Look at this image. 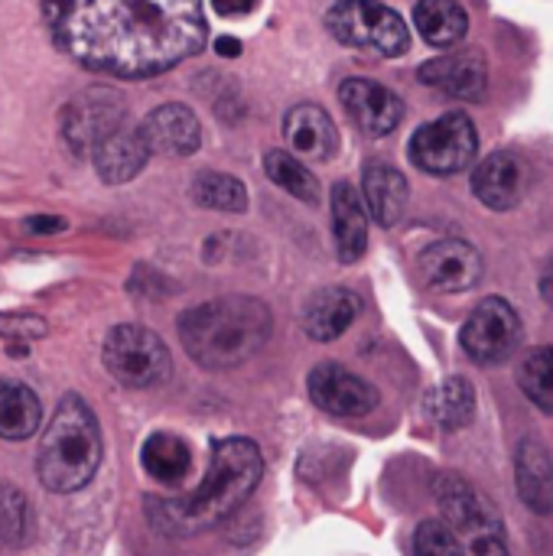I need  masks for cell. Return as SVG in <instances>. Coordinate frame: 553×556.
I'll list each match as a JSON object with an SVG mask.
<instances>
[{"instance_id": "cell-21", "label": "cell", "mask_w": 553, "mask_h": 556, "mask_svg": "<svg viewBox=\"0 0 553 556\" xmlns=\"http://www.w3.org/2000/svg\"><path fill=\"white\" fill-rule=\"evenodd\" d=\"M362 192H365V212H372V218L385 228L398 225L404 208H407V195H411V186L404 179L401 169H394L391 163H368L365 173H362Z\"/></svg>"}, {"instance_id": "cell-22", "label": "cell", "mask_w": 553, "mask_h": 556, "mask_svg": "<svg viewBox=\"0 0 553 556\" xmlns=\"http://www.w3.org/2000/svg\"><path fill=\"white\" fill-rule=\"evenodd\" d=\"M332 231L342 264H355L368 248V212L352 182L332 186Z\"/></svg>"}, {"instance_id": "cell-5", "label": "cell", "mask_w": 553, "mask_h": 556, "mask_svg": "<svg viewBox=\"0 0 553 556\" xmlns=\"http://www.w3.org/2000/svg\"><path fill=\"white\" fill-rule=\"evenodd\" d=\"M326 29L352 49L378 52V55H404L411 46L407 23L401 13L385 7L381 0H339L326 13Z\"/></svg>"}, {"instance_id": "cell-29", "label": "cell", "mask_w": 553, "mask_h": 556, "mask_svg": "<svg viewBox=\"0 0 553 556\" xmlns=\"http://www.w3.org/2000/svg\"><path fill=\"white\" fill-rule=\"evenodd\" d=\"M518 384L535 407L553 414V345L531 352L518 368Z\"/></svg>"}, {"instance_id": "cell-9", "label": "cell", "mask_w": 553, "mask_h": 556, "mask_svg": "<svg viewBox=\"0 0 553 556\" xmlns=\"http://www.w3.org/2000/svg\"><path fill=\"white\" fill-rule=\"evenodd\" d=\"M124 117H127L124 94L114 88H104V85H91L62 108L59 130H62L65 147L75 156H85V153H91V147L98 140H104L111 130H117L124 124Z\"/></svg>"}, {"instance_id": "cell-1", "label": "cell", "mask_w": 553, "mask_h": 556, "mask_svg": "<svg viewBox=\"0 0 553 556\" xmlns=\"http://www.w3.org/2000/svg\"><path fill=\"white\" fill-rule=\"evenodd\" d=\"M52 42L85 68L150 78L205 46L202 0H42Z\"/></svg>"}, {"instance_id": "cell-34", "label": "cell", "mask_w": 553, "mask_h": 556, "mask_svg": "<svg viewBox=\"0 0 553 556\" xmlns=\"http://www.w3.org/2000/svg\"><path fill=\"white\" fill-rule=\"evenodd\" d=\"M212 7L222 16H248L257 7V0H212Z\"/></svg>"}, {"instance_id": "cell-19", "label": "cell", "mask_w": 553, "mask_h": 556, "mask_svg": "<svg viewBox=\"0 0 553 556\" xmlns=\"http://www.w3.org/2000/svg\"><path fill=\"white\" fill-rule=\"evenodd\" d=\"M515 479L518 495L535 515L553 511V459L548 446L535 437H525L515 453Z\"/></svg>"}, {"instance_id": "cell-15", "label": "cell", "mask_w": 553, "mask_h": 556, "mask_svg": "<svg viewBox=\"0 0 553 556\" xmlns=\"http://www.w3.org/2000/svg\"><path fill=\"white\" fill-rule=\"evenodd\" d=\"M420 81L460 101H479L489 85V68L479 52H450L420 65Z\"/></svg>"}, {"instance_id": "cell-26", "label": "cell", "mask_w": 553, "mask_h": 556, "mask_svg": "<svg viewBox=\"0 0 553 556\" xmlns=\"http://www.w3.org/2000/svg\"><path fill=\"white\" fill-rule=\"evenodd\" d=\"M140 466L150 479L173 485V482L186 479L192 456H189L186 440H179L176 433H150L140 450Z\"/></svg>"}, {"instance_id": "cell-17", "label": "cell", "mask_w": 553, "mask_h": 556, "mask_svg": "<svg viewBox=\"0 0 553 556\" xmlns=\"http://www.w3.org/2000/svg\"><path fill=\"white\" fill-rule=\"evenodd\" d=\"M284 137L297 156L306 160H332L339 150L336 121L319 104H297L284 117Z\"/></svg>"}, {"instance_id": "cell-36", "label": "cell", "mask_w": 553, "mask_h": 556, "mask_svg": "<svg viewBox=\"0 0 553 556\" xmlns=\"http://www.w3.org/2000/svg\"><path fill=\"white\" fill-rule=\"evenodd\" d=\"M541 290H544V296H548V303L553 306V261L548 264V270H544V277H541Z\"/></svg>"}, {"instance_id": "cell-7", "label": "cell", "mask_w": 553, "mask_h": 556, "mask_svg": "<svg viewBox=\"0 0 553 556\" xmlns=\"http://www.w3.org/2000/svg\"><path fill=\"white\" fill-rule=\"evenodd\" d=\"M479 150V137L473 121L463 111H450L430 124H424L411 137V160L424 173L433 176H453L463 173Z\"/></svg>"}, {"instance_id": "cell-12", "label": "cell", "mask_w": 553, "mask_h": 556, "mask_svg": "<svg viewBox=\"0 0 553 556\" xmlns=\"http://www.w3.org/2000/svg\"><path fill=\"white\" fill-rule=\"evenodd\" d=\"M433 495H437V505L453 534H469L473 541L482 534H502V518H499L495 505L489 498H482L466 479L440 476Z\"/></svg>"}, {"instance_id": "cell-28", "label": "cell", "mask_w": 553, "mask_h": 556, "mask_svg": "<svg viewBox=\"0 0 553 556\" xmlns=\"http://www.w3.org/2000/svg\"><path fill=\"white\" fill-rule=\"evenodd\" d=\"M192 199L202 208H215V212H244L248 208L244 182L228 173H199L192 182Z\"/></svg>"}, {"instance_id": "cell-4", "label": "cell", "mask_w": 553, "mask_h": 556, "mask_svg": "<svg viewBox=\"0 0 553 556\" xmlns=\"http://www.w3.org/2000/svg\"><path fill=\"white\" fill-rule=\"evenodd\" d=\"M101 453H104V440H101L98 417L78 394H65L42 430L39 453H36V476L46 492L72 495L95 479L101 466Z\"/></svg>"}, {"instance_id": "cell-14", "label": "cell", "mask_w": 553, "mask_h": 556, "mask_svg": "<svg viewBox=\"0 0 553 556\" xmlns=\"http://www.w3.org/2000/svg\"><path fill=\"white\" fill-rule=\"evenodd\" d=\"M137 130H140V137H143L150 153L189 156L202 143L199 117L186 104H160V108H153Z\"/></svg>"}, {"instance_id": "cell-16", "label": "cell", "mask_w": 553, "mask_h": 556, "mask_svg": "<svg viewBox=\"0 0 553 556\" xmlns=\"http://www.w3.org/2000/svg\"><path fill=\"white\" fill-rule=\"evenodd\" d=\"M528 189V166L515 153H492L473 173V192L482 205L508 212Z\"/></svg>"}, {"instance_id": "cell-18", "label": "cell", "mask_w": 553, "mask_h": 556, "mask_svg": "<svg viewBox=\"0 0 553 556\" xmlns=\"http://www.w3.org/2000/svg\"><path fill=\"white\" fill-rule=\"evenodd\" d=\"M91 160H95V169H98V176L104 182L121 186V182L134 179L147 166L150 150H147V143H143L137 127L121 124L117 130H111L104 140H98L91 147Z\"/></svg>"}, {"instance_id": "cell-20", "label": "cell", "mask_w": 553, "mask_h": 556, "mask_svg": "<svg viewBox=\"0 0 553 556\" xmlns=\"http://www.w3.org/2000/svg\"><path fill=\"white\" fill-rule=\"evenodd\" d=\"M359 316V296L345 287H326L313 293L303 306V332L313 342L339 339Z\"/></svg>"}, {"instance_id": "cell-23", "label": "cell", "mask_w": 553, "mask_h": 556, "mask_svg": "<svg viewBox=\"0 0 553 556\" xmlns=\"http://www.w3.org/2000/svg\"><path fill=\"white\" fill-rule=\"evenodd\" d=\"M42 427V404L36 391L16 378L0 375V437L3 440H29Z\"/></svg>"}, {"instance_id": "cell-31", "label": "cell", "mask_w": 553, "mask_h": 556, "mask_svg": "<svg viewBox=\"0 0 553 556\" xmlns=\"http://www.w3.org/2000/svg\"><path fill=\"white\" fill-rule=\"evenodd\" d=\"M0 336H7V339H20V342H29V339L46 336V323H42L39 316L10 313V316H0Z\"/></svg>"}, {"instance_id": "cell-30", "label": "cell", "mask_w": 553, "mask_h": 556, "mask_svg": "<svg viewBox=\"0 0 553 556\" xmlns=\"http://www.w3.org/2000/svg\"><path fill=\"white\" fill-rule=\"evenodd\" d=\"M414 554L417 556H466L460 538L443 521H424L414 534Z\"/></svg>"}, {"instance_id": "cell-3", "label": "cell", "mask_w": 553, "mask_h": 556, "mask_svg": "<svg viewBox=\"0 0 553 556\" xmlns=\"http://www.w3.org/2000/svg\"><path fill=\"white\" fill-rule=\"evenodd\" d=\"M274 329L271 309L254 296H218L179 316V339L196 365L231 371L254 358Z\"/></svg>"}, {"instance_id": "cell-27", "label": "cell", "mask_w": 553, "mask_h": 556, "mask_svg": "<svg viewBox=\"0 0 553 556\" xmlns=\"http://www.w3.org/2000/svg\"><path fill=\"white\" fill-rule=\"evenodd\" d=\"M264 173H267V179H271L277 189L290 192L293 199H300V202H306V205H316V202H319V179H316V173H313L306 163H300L293 153L271 150V153L264 156Z\"/></svg>"}, {"instance_id": "cell-35", "label": "cell", "mask_w": 553, "mask_h": 556, "mask_svg": "<svg viewBox=\"0 0 553 556\" xmlns=\"http://www.w3.org/2000/svg\"><path fill=\"white\" fill-rule=\"evenodd\" d=\"M215 52L225 55V59H235V55H241V39H235V36H218V39H215Z\"/></svg>"}, {"instance_id": "cell-13", "label": "cell", "mask_w": 553, "mask_h": 556, "mask_svg": "<svg viewBox=\"0 0 553 556\" xmlns=\"http://www.w3.org/2000/svg\"><path fill=\"white\" fill-rule=\"evenodd\" d=\"M339 98H342V108L349 111V117L355 121V127L368 137H388L404 117L401 98L391 88L368 81V78L342 81Z\"/></svg>"}, {"instance_id": "cell-25", "label": "cell", "mask_w": 553, "mask_h": 556, "mask_svg": "<svg viewBox=\"0 0 553 556\" xmlns=\"http://www.w3.org/2000/svg\"><path fill=\"white\" fill-rule=\"evenodd\" d=\"M427 410L443 430H463L476 417V388L466 378L453 375L427 394Z\"/></svg>"}, {"instance_id": "cell-32", "label": "cell", "mask_w": 553, "mask_h": 556, "mask_svg": "<svg viewBox=\"0 0 553 556\" xmlns=\"http://www.w3.org/2000/svg\"><path fill=\"white\" fill-rule=\"evenodd\" d=\"M26 228L33 235H59V231H65V218H59V215H33V218H26Z\"/></svg>"}, {"instance_id": "cell-24", "label": "cell", "mask_w": 553, "mask_h": 556, "mask_svg": "<svg viewBox=\"0 0 553 556\" xmlns=\"http://www.w3.org/2000/svg\"><path fill=\"white\" fill-rule=\"evenodd\" d=\"M414 23L420 36L437 49H450L469 33V13L460 0H420L414 7Z\"/></svg>"}, {"instance_id": "cell-8", "label": "cell", "mask_w": 553, "mask_h": 556, "mask_svg": "<svg viewBox=\"0 0 553 556\" xmlns=\"http://www.w3.org/2000/svg\"><path fill=\"white\" fill-rule=\"evenodd\" d=\"M521 339H525L521 316L502 296H486L469 313V319L460 332L463 352L482 368L505 365L521 349Z\"/></svg>"}, {"instance_id": "cell-2", "label": "cell", "mask_w": 553, "mask_h": 556, "mask_svg": "<svg viewBox=\"0 0 553 556\" xmlns=\"http://www.w3.org/2000/svg\"><path fill=\"white\" fill-rule=\"evenodd\" d=\"M264 456L244 437H225L212 446V466L202 485L179 502H150V518L169 534H202L228 521L261 485Z\"/></svg>"}, {"instance_id": "cell-6", "label": "cell", "mask_w": 553, "mask_h": 556, "mask_svg": "<svg viewBox=\"0 0 553 556\" xmlns=\"http://www.w3.org/2000/svg\"><path fill=\"white\" fill-rule=\"evenodd\" d=\"M101 358H104L108 375L117 384L134 388V391L163 384L173 371L166 342L156 332L134 326V323H121L108 332Z\"/></svg>"}, {"instance_id": "cell-33", "label": "cell", "mask_w": 553, "mask_h": 556, "mask_svg": "<svg viewBox=\"0 0 553 556\" xmlns=\"http://www.w3.org/2000/svg\"><path fill=\"white\" fill-rule=\"evenodd\" d=\"M473 551L476 556H508V547H505V538L502 534H482L473 541Z\"/></svg>"}, {"instance_id": "cell-10", "label": "cell", "mask_w": 553, "mask_h": 556, "mask_svg": "<svg viewBox=\"0 0 553 556\" xmlns=\"http://www.w3.org/2000/svg\"><path fill=\"white\" fill-rule=\"evenodd\" d=\"M310 401L332 417H365L378 407V391L342 365H316L310 371Z\"/></svg>"}, {"instance_id": "cell-11", "label": "cell", "mask_w": 553, "mask_h": 556, "mask_svg": "<svg viewBox=\"0 0 553 556\" xmlns=\"http://www.w3.org/2000/svg\"><path fill=\"white\" fill-rule=\"evenodd\" d=\"M482 254L460 238H447L430 244L420 254V277L437 293H463L473 290L482 280Z\"/></svg>"}]
</instances>
